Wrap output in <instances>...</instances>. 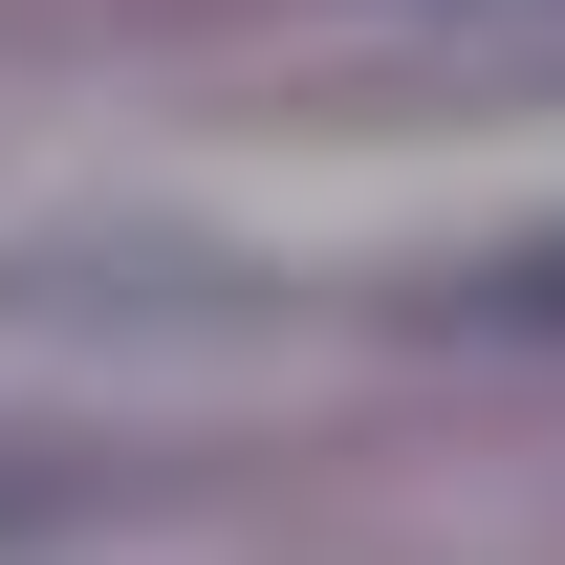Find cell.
<instances>
[{"label":"cell","mask_w":565,"mask_h":565,"mask_svg":"<svg viewBox=\"0 0 565 565\" xmlns=\"http://www.w3.org/2000/svg\"><path fill=\"white\" fill-rule=\"evenodd\" d=\"M414 22H565V0H414Z\"/></svg>","instance_id":"obj_2"},{"label":"cell","mask_w":565,"mask_h":565,"mask_svg":"<svg viewBox=\"0 0 565 565\" xmlns=\"http://www.w3.org/2000/svg\"><path fill=\"white\" fill-rule=\"evenodd\" d=\"M500 327H565V239H544V262H500Z\"/></svg>","instance_id":"obj_1"}]
</instances>
